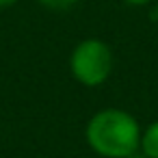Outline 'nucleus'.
<instances>
[{"label": "nucleus", "mask_w": 158, "mask_h": 158, "mask_svg": "<svg viewBox=\"0 0 158 158\" xmlns=\"http://www.w3.org/2000/svg\"><path fill=\"white\" fill-rule=\"evenodd\" d=\"M85 139L102 158H130L139 152L141 123L128 110L102 108L87 121Z\"/></svg>", "instance_id": "1"}, {"label": "nucleus", "mask_w": 158, "mask_h": 158, "mask_svg": "<svg viewBox=\"0 0 158 158\" xmlns=\"http://www.w3.org/2000/svg\"><path fill=\"white\" fill-rule=\"evenodd\" d=\"M0 130H2V123H0Z\"/></svg>", "instance_id": "8"}, {"label": "nucleus", "mask_w": 158, "mask_h": 158, "mask_svg": "<svg viewBox=\"0 0 158 158\" xmlns=\"http://www.w3.org/2000/svg\"><path fill=\"white\" fill-rule=\"evenodd\" d=\"M69 72L82 87H100L110 78L113 50L106 41L89 37L82 39L69 54Z\"/></svg>", "instance_id": "2"}, {"label": "nucleus", "mask_w": 158, "mask_h": 158, "mask_svg": "<svg viewBox=\"0 0 158 158\" xmlns=\"http://www.w3.org/2000/svg\"><path fill=\"white\" fill-rule=\"evenodd\" d=\"M123 5H128V7H143V5H147L149 0H121Z\"/></svg>", "instance_id": "5"}, {"label": "nucleus", "mask_w": 158, "mask_h": 158, "mask_svg": "<svg viewBox=\"0 0 158 158\" xmlns=\"http://www.w3.org/2000/svg\"><path fill=\"white\" fill-rule=\"evenodd\" d=\"M76 2H78V0H39V5H44L50 11H67Z\"/></svg>", "instance_id": "4"}, {"label": "nucleus", "mask_w": 158, "mask_h": 158, "mask_svg": "<svg viewBox=\"0 0 158 158\" xmlns=\"http://www.w3.org/2000/svg\"><path fill=\"white\" fill-rule=\"evenodd\" d=\"M139 152L145 158H158V119L145 126V130H141Z\"/></svg>", "instance_id": "3"}, {"label": "nucleus", "mask_w": 158, "mask_h": 158, "mask_svg": "<svg viewBox=\"0 0 158 158\" xmlns=\"http://www.w3.org/2000/svg\"><path fill=\"white\" fill-rule=\"evenodd\" d=\"M156 15H158V2H156Z\"/></svg>", "instance_id": "7"}, {"label": "nucleus", "mask_w": 158, "mask_h": 158, "mask_svg": "<svg viewBox=\"0 0 158 158\" xmlns=\"http://www.w3.org/2000/svg\"><path fill=\"white\" fill-rule=\"evenodd\" d=\"M20 2V0H0V9H11Z\"/></svg>", "instance_id": "6"}]
</instances>
